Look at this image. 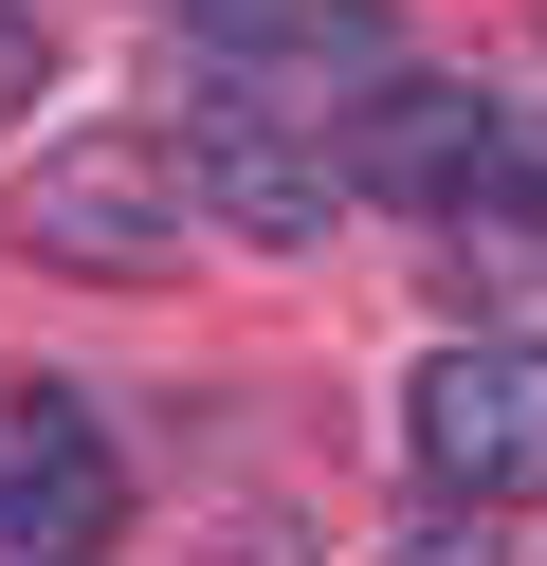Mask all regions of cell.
I'll list each match as a JSON object with an SVG mask.
<instances>
[{"instance_id":"cell-1","label":"cell","mask_w":547,"mask_h":566,"mask_svg":"<svg viewBox=\"0 0 547 566\" xmlns=\"http://www.w3.org/2000/svg\"><path fill=\"white\" fill-rule=\"evenodd\" d=\"M201 165L146 147V128H73V147L19 165V256L36 274H92V293H146V274H182V238H201Z\"/></svg>"},{"instance_id":"cell-2","label":"cell","mask_w":547,"mask_h":566,"mask_svg":"<svg viewBox=\"0 0 547 566\" xmlns=\"http://www.w3.org/2000/svg\"><path fill=\"white\" fill-rule=\"evenodd\" d=\"M401 457L438 512H529L547 493V329H474L401 384Z\"/></svg>"},{"instance_id":"cell-3","label":"cell","mask_w":547,"mask_h":566,"mask_svg":"<svg viewBox=\"0 0 547 566\" xmlns=\"http://www.w3.org/2000/svg\"><path fill=\"white\" fill-rule=\"evenodd\" d=\"M146 19L201 55V92H274V111H365L401 74L383 0H146Z\"/></svg>"},{"instance_id":"cell-4","label":"cell","mask_w":547,"mask_h":566,"mask_svg":"<svg viewBox=\"0 0 547 566\" xmlns=\"http://www.w3.org/2000/svg\"><path fill=\"white\" fill-rule=\"evenodd\" d=\"M182 165H201L219 238H274V256H311L328 220H347V147H328V111H274V92H201L182 111Z\"/></svg>"},{"instance_id":"cell-5","label":"cell","mask_w":547,"mask_h":566,"mask_svg":"<svg viewBox=\"0 0 547 566\" xmlns=\"http://www.w3.org/2000/svg\"><path fill=\"white\" fill-rule=\"evenodd\" d=\"M128 530V457L73 384H0V548H109Z\"/></svg>"}]
</instances>
